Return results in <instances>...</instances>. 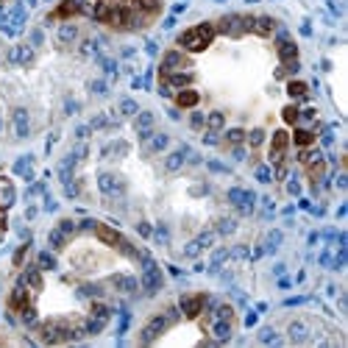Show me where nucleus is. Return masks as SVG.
<instances>
[{"label":"nucleus","mask_w":348,"mask_h":348,"mask_svg":"<svg viewBox=\"0 0 348 348\" xmlns=\"http://www.w3.org/2000/svg\"><path fill=\"white\" fill-rule=\"evenodd\" d=\"M212 37H215V25L201 23V25H195V28H187V31L178 37V45L187 47V50H193V53H201V50L209 47Z\"/></svg>","instance_id":"obj_1"},{"label":"nucleus","mask_w":348,"mask_h":348,"mask_svg":"<svg viewBox=\"0 0 348 348\" xmlns=\"http://www.w3.org/2000/svg\"><path fill=\"white\" fill-rule=\"evenodd\" d=\"M139 262H142V290H145L148 295L159 293V290H162V284H164L162 271L156 268V262H154V259H151L148 254L139 256Z\"/></svg>","instance_id":"obj_2"},{"label":"nucleus","mask_w":348,"mask_h":348,"mask_svg":"<svg viewBox=\"0 0 348 348\" xmlns=\"http://www.w3.org/2000/svg\"><path fill=\"white\" fill-rule=\"evenodd\" d=\"M98 190H101L103 198L115 201V198H123L125 195V181L117 173H101L98 176Z\"/></svg>","instance_id":"obj_3"},{"label":"nucleus","mask_w":348,"mask_h":348,"mask_svg":"<svg viewBox=\"0 0 348 348\" xmlns=\"http://www.w3.org/2000/svg\"><path fill=\"white\" fill-rule=\"evenodd\" d=\"M229 203H232L240 215H251L256 206V195L251 193V190H242V187H234V190H229Z\"/></svg>","instance_id":"obj_4"},{"label":"nucleus","mask_w":348,"mask_h":348,"mask_svg":"<svg viewBox=\"0 0 348 348\" xmlns=\"http://www.w3.org/2000/svg\"><path fill=\"white\" fill-rule=\"evenodd\" d=\"M167 326H170V317H167V315L151 317V320H148V326L142 329V334H139V343H154V340H159Z\"/></svg>","instance_id":"obj_5"},{"label":"nucleus","mask_w":348,"mask_h":348,"mask_svg":"<svg viewBox=\"0 0 348 348\" xmlns=\"http://www.w3.org/2000/svg\"><path fill=\"white\" fill-rule=\"evenodd\" d=\"M11 128H14L17 139H25L28 134H31V117H28V109H23V106L11 109Z\"/></svg>","instance_id":"obj_6"},{"label":"nucleus","mask_w":348,"mask_h":348,"mask_svg":"<svg viewBox=\"0 0 348 348\" xmlns=\"http://www.w3.org/2000/svg\"><path fill=\"white\" fill-rule=\"evenodd\" d=\"M206 307V295L198 293V295H181V301H178V309L184 317H198L201 309Z\"/></svg>","instance_id":"obj_7"},{"label":"nucleus","mask_w":348,"mask_h":348,"mask_svg":"<svg viewBox=\"0 0 348 348\" xmlns=\"http://www.w3.org/2000/svg\"><path fill=\"white\" fill-rule=\"evenodd\" d=\"M73 234H76V223H73V220H62V223L50 232V237H47V240H50V248H64Z\"/></svg>","instance_id":"obj_8"},{"label":"nucleus","mask_w":348,"mask_h":348,"mask_svg":"<svg viewBox=\"0 0 348 348\" xmlns=\"http://www.w3.org/2000/svg\"><path fill=\"white\" fill-rule=\"evenodd\" d=\"M212 242H215V232H203V234H198L195 240H190V242L184 245V256H187V259H195V256L203 254V251H206Z\"/></svg>","instance_id":"obj_9"},{"label":"nucleus","mask_w":348,"mask_h":348,"mask_svg":"<svg viewBox=\"0 0 348 348\" xmlns=\"http://www.w3.org/2000/svg\"><path fill=\"white\" fill-rule=\"evenodd\" d=\"M287 145H290V134L278 128V131L273 134V148H271V162H273V164H284Z\"/></svg>","instance_id":"obj_10"},{"label":"nucleus","mask_w":348,"mask_h":348,"mask_svg":"<svg viewBox=\"0 0 348 348\" xmlns=\"http://www.w3.org/2000/svg\"><path fill=\"white\" fill-rule=\"evenodd\" d=\"M28 304H31V298H28V287H25L23 281H17L14 290H11V295H8V307H11L14 312H23Z\"/></svg>","instance_id":"obj_11"},{"label":"nucleus","mask_w":348,"mask_h":348,"mask_svg":"<svg viewBox=\"0 0 348 348\" xmlns=\"http://www.w3.org/2000/svg\"><path fill=\"white\" fill-rule=\"evenodd\" d=\"M234 332V320H226V317H212V337L217 343H229Z\"/></svg>","instance_id":"obj_12"},{"label":"nucleus","mask_w":348,"mask_h":348,"mask_svg":"<svg viewBox=\"0 0 348 348\" xmlns=\"http://www.w3.org/2000/svg\"><path fill=\"white\" fill-rule=\"evenodd\" d=\"M112 287H115L117 293H123V295H137L139 281L134 276H128V273H120V276H112Z\"/></svg>","instance_id":"obj_13"},{"label":"nucleus","mask_w":348,"mask_h":348,"mask_svg":"<svg viewBox=\"0 0 348 348\" xmlns=\"http://www.w3.org/2000/svg\"><path fill=\"white\" fill-rule=\"evenodd\" d=\"M181 67H190V59H187L181 50H167L164 53V62H162V73H176Z\"/></svg>","instance_id":"obj_14"},{"label":"nucleus","mask_w":348,"mask_h":348,"mask_svg":"<svg viewBox=\"0 0 348 348\" xmlns=\"http://www.w3.org/2000/svg\"><path fill=\"white\" fill-rule=\"evenodd\" d=\"M134 131L139 134V139H148L154 134V115L151 112H137L134 115Z\"/></svg>","instance_id":"obj_15"},{"label":"nucleus","mask_w":348,"mask_h":348,"mask_svg":"<svg viewBox=\"0 0 348 348\" xmlns=\"http://www.w3.org/2000/svg\"><path fill=\"white\" fill-rule=\"evenodd\" d=\"M78 42V28L73 23H64L59 31H56V45L59 47H70Z\"/></svg>","instance_id":"obj_16"},{"label":"nucleus","mask_w":348,"mask_h":348,"mask_svg":"<svg viewBox=\"0 0 348 348\" xmlns=\"http://www.w3.org/2000/svg\"><path fill=\"white\" fill-rule=\"evenodd\" d=\"M95 234H98V240L101 242H106V245H112V248H120L123 245V234L120 232H115V229H109V226H95Z\"/></svg>","instance_id":"obj_17"},{"label":"nucleus","mask_w":348,"mask_h":348,"mask_svg":"<svg viewBox=\"0 0 348 348\" xmlns=\"http://www.w3.org/2000/svg\"><path fill=\"white\" fill-rule=\"evenodd\" d=\"M8 62L11 64H31L34 62V47L31 45H17V47H11L8 50Z\"/></svg>","instance_id":"obj_18"},{"label":"nucleus","mask_w":348,"mask_h":348,"mask_svg":"<svg viewBox=\"0 0 348 348\" xmlns=\"http://www.w3.org/2000/svg\"><path fill=\"white\" fill-rule=\"evenodd\" d=\"M142 142H145V154L154 156V154H162L164 148L170 145V137H167V134H151V137L142 139Z\"/></svg>","instance_id":"obj_19"},{"label":"nucleus","mask_w":348,"mask_h":348,"mask_svg":"<svg viewBox=\"0 0 348 348\" xmlns=\"http://www.w3.org/2000/svg\"><path fill=\"white\" fill-rule=\"evenodd\" d=\"M20 281H23L28 290H42V271H39V265H31V268H25L23 276H20Z\"/></svg>","instance_id":"obj_20"},{"label":"nucleus","mask_w":348,"mask_h":348,"mask_svg":"<svg viewBox=\"0 0 348 348\" xmlns=\"http://www.w3.org/2000/svg\"><path fill=\"white\" fill-rule=\"evenodd\" d=\"M184 164H187V145L178 148V151H173V154L164 159V170H167V173H178Z\"/></svg>","instance_id":"obj_21"},{"label":"nucleus","mask_w":348,"mask_h":348,"mask_svg":"<svg viewBox=\"0 0 348 348\" xmlns=\"http://www.w3.org/2000/svg\"><path fill=\"white\" fill-rule=\"evenodd\" d=\"M162 78L167 81L170 86H176V89H187V86L195 81L193 73H162Z\"/></svg>","instance_id":"obj_22"},{"label":"nucleus","mask_w":348,"mask_h":348,"mask_svg":"<svg viewBox=\"0 0 348 348\" xmlns=\"http://www.w3.org/2000/svg\"><path fill=\"white\" fill-rule=\"evenodd\" d=\"M198 101H201V95L195 92V89H190V86L176 95V106L178 109H195V106H198Z\"/></svg>","instance_id":"obj_23"},{"label":"nucleus","mask_w":348,"mask_h":348,"mask_svg":"<svg viewBox=\"0 0 348 348\" xmlns=\"http://www.w3.org/2000/svg\"><path fill=\"white\" fill-rule=\"evenodd\" d=\"M278 56H281V62L284 64L298 62V47H295L293 39H281V42H278Z\"/></svg>","instance_id":"obj_24"},{"label":"nucleus","mask_w":348,"mask_h":348,"mask_svg":"<svg viewBox=\"0 0 348 348\" xmlns=\"http://www.w3.org/2000/svg\"><path fill=\"white\" fill-rule=\"evenodd\" d=\"M251 31L259 34V37H271V34L276 31V20H271V17H254Z\"/></svg>","instance_id":"obj_25"},{"label":"nucleus","mask_w":348,"mask_h":348,"mask_svg":"<svg viewBox=\"0 0 348 348\" xmlns=\"http://www.w3.org/2000/svg\"><path fill=\"white\" fill-rule=\"evenodd\" d=\"M290 340L293 343H307L309 340V329H307L304 320H293V323H290Z\"/></svg>","instance_id":"obj_26"},{"label":"nucleus","mask_w":348,"mask_h":348,"mask_svg":"<svg viewBox=\"0 0 348 348\" xmlns=\"http://www.w3.org/2000/svg\"><path fill=\"white\" fill-rule=\"evenodd\" d=\"M125 151H128V145H125L123 139H115V142H109V145L101 151V156L103 159H115V156H123Z\"/></svg>","instance_id":"obj_27"},{"label":"nucleus","mask_w":348,"mask_h":348,"mask_svg":"<svg viewBox=\"0 0 348 348\" xmlns=\"http://www.w3.org/2000/svg\"><path fill=\"white\" fill-rule=\"evenodd\" d=\"M293 142H295L298 148H309L312 142H315V134H312L309 128H298V131L293 134Z\"/></svg>","instance_id":"obj_28"},{"label":"nucleus","mask_w":348,"mask_h":348,"mask_svg":"<svg viewBox=\"0 0 348 348\" xmlns=\"http://www.w3.org/2000/svg\"><path fill=\"white\" fill-rule=\"evenodd\" d=\"M234 229H237V220L234 217H220L215 226V234H223V237H229V234H234Z\"/></svg>","instance_id":"obj_29"},{"label":"nucleus","mask_w":348,"mask_h":348,"mask_svg":"<svg viewBox=\"0 0 348 348\" xmlns=\"http://www.w3.org/2000/svg\"><path fill=\"white\" fill-rule=\"evenodd\" d=\"M73 14H81V8H78L76 0H64L62 6L53 11V17H73Z\"/></svg>","instance_id":"obj_30"},{"label":"nucleus","mask_w":348,"mask_h":348,"mask_svg":"<svg viewBox=\"0 0 348 348\" xmlns=\"http://www.w3.org/2000/svg\"><path fill=\"white\" fill-rule=\"evenodd\" d=\"M31 164H34L31 156H23V159H17L14 162V173L17 176H23V178H31Z\"/></svg>","instance_id":"obj_31"},{"label":"nucleus","mask_w":348,"mask_h":348,"mask_svg":"<svg viewBox=\"0 0 348 348\" xmlns=\"http://www.w3.org/2000/svg\"><path fill=\"white\" fill-rule=\"evenodd\" d=\"M206 125H209V131H223V125H226L223 112H212V115L206 117Z\"/></svg>","instance_id":"obj_32"},{"label":"nucleus","mask_w":348,"mask_h":348,"mask_svg":"<svg viewBox=\"0 0 348 348\" xmlns=\"http://www.w3.org/2000/svg\"><path fill=\"white\" fill-rule=\"evenodd\" d=\"M229 259V251L226 248H220V251H215V256H212V262H209V271L212 273H217L220 268H223V262Z\"/></svg>","instance_id":"obj_33"},{"label":"nucleus","mask_w":348,"mask_h":348,"mask_svg":"<svg viewBox=\"0 0 348 348\" xmlns=\"http://www.w3.org/2000/svg\"><path fill=\"white\" fill-rule=\"evenodd\" d=\"M37 259H39V262H37L39 271H53V268H56V259H53V254H50V251H42Z\"/></svg>","instance_id":"obj_34"},{"label":"nucleus","mask_w":348,"mask_h":348,"mask_svg":"<svg viewBox=\"0 0 348 348\" xmlns=\"http://www.w3.org/2000/svg\"><path fill=\"white\" fill-rule=\"evenodd\" d=\"M137 112H139V106L131 101V98H123V101H120V115L123 117H134Z\"/></svg>","instance_id":"obj_35"},{"label":"nucleus","mask_w":348,"mask_h":348,"mask_svg":"<svg viewBox=\"0 0 348 348\" xmlns=\"http://www.w3.org/2000/svg\"><path fill=\"white\" fill-rule=\"evenodd\" d=\"M287 92L293 95V98H307V84H304V81H290V84H287Z\"/></svg>","instance_id":"obj_36"},{"label":"nucleus","mask_w":348,"mask_h":348,"mask_svg":"<svg viewBox=\"0 0 348 348\" xmlns=\"http://www.w3.org/2000/svg\"><path fill=\"white\" fill-rule=\"evenodd\" d=\"M242 139H245V131H242V128H232V131H226V142H229V145H242Z\"/></svg>","instance_id":"obj_37"},{"label":"nucleus","mask_w":348,"mask_h":348,"mask_svg":"<svg viewBox=\"0 0 348 348\" xmlns=\"http://www.w3.org/2000/svg\"><path fill=\"white\" fill-rule=\"evenodd\" d=\"M11 203H14V190L11 187H0V209L11 206Z\"/></svg>","instance_id":"obj_38"},{"label":"nucleus","mask_w":348,"mask_h":348,"mask_svg":"<svg viewBox=\"0 0 348 348\" xmlns=\"http://www.w3.org/2000/svg\"><path fill=\"white\" fill-rule=\"evenodd\" d=\"M203 125H206V115H201V112H193V115H190V128L201 131Z\"/></svg>","instance_id":"obj_39"},{"label":"nucleus","mask_w":348,"mask_h":348,"mask_svg":"<svg viewBox=\"0 0 348 348\" xmlns=\"http://www.w3.org/2000/svg\"><path fill=\"white\" fill-rule=\"evenodd\" d=\"M103 290L98 284H81L78 287V295H84V298H92V295H101Z\"/></svg>","instance_id":"obj_40"},{"label":"nucleus","mask_w":348,"mask_h":348,"mask_svg":"<svg viewBox=\"0 0 348 348\" xmlns=\"http://www.w3.org/2000/svg\"><path fill=\"white\" fill-rule=\"evenodd\" d=\"M262 142H265V131H262V128H254V131L248 134V145H251V148H259Z\"/></svg>","instance_id":"obj_41"},{"label":"nucleus","mask_w":348,"mask_h":348,"mask_svg":"<svg viewBox=\"0 0 348 348\" xmlns=\"http://www.w3.org/2000/svg\"><path fill=\"white\" fill-rule=\"evenodd\" d=\"M98 39H86V42H81V56H95V50H98Z\"/></svg>","instance_id":"obj_42"},{"label":"nucleus","mask_w":348,"mask_h":348,"mask_svg":"<svg viewBox=\"0 0 348 348\" xmlns=\"http://www.w3.org/2000/svg\"><path fill=\"white\" fill-rule=\"evenodd\" d=\"M98 62H101V67L106 70V76H109V78H115V76H117V64L112 62V59H106V56H101Z\"/></svg>","instance_id":"obj_43"},{"label":"nucleus","mask_w":348,"mask_h":348,"mask_svg":"<svg viewBox=\"0 0 348 348\" xmlns=\"http://www.w3.org/2000/svg\"><path fill=\"white\" fill-rule=\"evenodd\" d=\"M278 245H281V232H271L268 234V245H265V251H276Z\"/></svg>","instance_id":"obj_44"},{"label":"nucleus","mask_w":348,"mask_h":348,"mask_svg":"<svg viewBox=\"0 0 348 348\" xmlns=\"http://www.w3.org/2000/svg\"><path fill=\"white\" fill-rule=\"evenodd\" d=\"M259 343H278V334L273 329H262L259 332Z\"/></svg>","instance_id":"obj_45"},{"label":"nucleus","mask_w":348,"mask_h":348,"mask_svg":"<svg viewBox=\"0 0 348 348\" xmlns=\"http://www.w3.org/2000/svg\"><path fill=\"white\" fill-rule=\"evenodd\" d=\"M256 178H259V181H262V184H268V181H271V167H265V164H259V167H256Z\"/></svg>","instance_id":"obj_46"},{"label":"nucleus","mask_w":348,"mask_h":348,"mask_svg":"<svg viewBox=\"0 0 348 348\" xmlns=\"http://www.w3.org/2000/svg\"><path fill=\"white\" fill-rule=\"evenodd\" d=\"M106 81H101V78H98V81H92V84H89V92H95V95H106Z\"/></svg>","instance_id":"obj_47"},{"label":"nucleus","mask_w":348,"mask_h":348,"mask_svg":"<svg viewBox=\"0 0 348 348\" xmlns=\"http://www.w3.org/2000/svg\"><path fill=\"white\" fill-rule=\"evenodd\" d=\"M23 320H25L28 326H34V323H37V312H34V307H31V304H28V307L23 309Z\"/></svg>","instance_id":"obj_48"},{"label":"nucleus","mask_w":348,"mask_h":348,"mask_svg":"<svg viewBox=\"0 0 348 348\" xmlns=\"http://www.w3.org/2000/svg\"><path fill=\"white\" fill-rule=\"evenodd\" d=\"M281 117H284L287 123H295V120H298V109H295V106H287L284 112H281Z\"/></svg>","instance_id":"obj_49"},{"label":"nucleus","mask_w":348,"mask_h":348,"mask_svg":"<svg viewBox=\"0 0 348 348\" xmlns=\"http://www.w3.org/2000/svg\"><path fill=\"white\" fill-rule=\"evenodd\" d=\"M287 193L290 195H301V184H298V178H290V181H287Z\"/></svg>","instance_id":"obj_50"},{"label":"nucleus","mask_w":348,"mask_h":348,"mask_svg":"<svg viewBox=\"0 0 348 348\" xmlns=\"http://www.w3.org/2000/svg\"><path fill=\"white\" fill-rule=\"evenodd\" d=\"M106 125H109L106 115H98V117H92V123H89V128H106Z\"/></svg>","instance_id":"obj_51"},{"label":"nucleus","mask_w":348,"mask_h":348,"mask_svg":"<svg viewBox=\"0 0 348 348\" xmlns=\"http://www.w3.org/2000/svg\"><path fill=\"white\" fill-rule=\"evenodd\" d=\"M42 42H45V34L39 31V28H37V31H31V45H34V47H39Z\"/></svg>","instance_id":"obj_52"},{"label":"nucleus","mask_w":348,"mask_h":348,"mask_svg":"<svg viewBox=\"0 0 348 348\" xmlns=\"http://www.w3.org/2000/svg\"><path fill=\"white\" fill-rule=\"evenodd\" d=\"M167 240H170V237H167V229H164V226H159V229H156V242H162V245H164Z\"/></svg>","instance_id":"obj_53"},{"label":"nucleus","mask_w":348,"mask_h":348,"mask_svg":"<svg viewBox=\"0 0 348 348\" xmlns=\"http://www.w3.org/2000/svg\"><path fill=\"white\" fill-rule=\"evenodd\" d=\"M137 232L142 234V237H151V234H154V229H151V223H137Z\"/></svg>","instance_id":"obj_54"},{"label":"nucleus","mask_w":348,"mask_h":348,"mask_svg":"<svg viewBox=\"0 0 348 348\" xmlns=\"http://www.w3.org/2000/svg\"><path fill=\"white\" fill-rule=\"evenodd\" d=\"M25 254H28V245H23V248H20V251L14 254V265H23V262H25Z\"/></svg>","instance_id":"obj_55"},{"label":"nucleus","mask_w":348,"mask_h":348,"mask_svg":"<svg viewBox=\"0 0 348 348\" xmlns=\"http://www.w3.org/2000/svg\"><path fill=\"white\" fill-rule=\"evenodd\" d=\"M209 167H212L215 173H229V167H226V164H220V162H215V159L209 162Z\"/></svg>","instance_id":"obj_56"},{"label":"nucleus","mask_w":348,"mask_h":348,"mask_svg":"<svg viewBox=\"0 0 348 348\" xmlns=\"http://www.w3.org/2000/svg\"><path fill=\"white\" fill-rule=\"evenodd\" d=\"M203 142H206V145H217V131H206Z\"/></svg>","instance_id":"obj_57"},{"label":"nucleus","mask_w":348,"mask_h":348,"mask_svg":"<svg viewBox=\"0 0 348 348\" xmlns=\"http://www.w3.org/2000/svg\"><path fill=\"white\" fill-rule=\"evenodd\" d=\"M95 220H84V223H81V232H95Z\"/></svg>","instance_id":"obj_58"},{"label":"nucleus","mask_w":348,"mask_h":348,"mask_svg":"<svg viewBox=\"0 0 348 348\" xmlns=\"http://www.w3.org/2000/svg\"><path fill=\"white\" fill-rule=\"evenodd\" d=\"M86 134H89V128H86V125H81V128H76V137H78V139H84Z\"/></svg>","instance_id":"obj_59"},{"label":"nucleus","mask_w":348,"mask_h":348,"mask_svg":"<svg viewBox=\"0 0 348 348\" xmlns=\"http://www.w3.org/2000/svg\"><path fill=\"white\" fill-rule=\"evenodd\" d=\"M245 326H256V312H251V315L245 317Z\"/></svg>","instance_id":"obj_60"},{"label":"nucleus","mask_w":348,"mask_h":348,"mask_svg":"<svg viewBox=\"0 0 348 348\" xmlns=\"http://www.w3.org/2000/svg\"><path fill=\"white\" fill-rule=\"evenodd\" d=\"M346 184H348V178H346V176L337 178V187H340V190H346Z\"/></svg>","instance_id":"obj_61"},{"label":"nucleus","mask_w":348,"mask_h":348,"mask_svg":"<svg viewBox=\"0 0 348 348\" xmlns=\"http://www.w3.org/2000/svg\"><path fill=\"white\" fill-rule=\"evenodd\" d=\"M0 131H3V120H0Z\"/></svg>","instance_id":"obj_62"}]
</instances>
